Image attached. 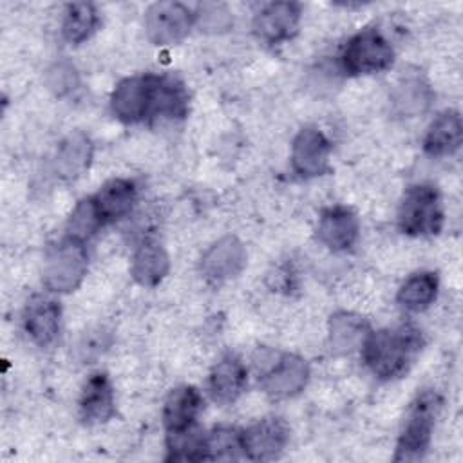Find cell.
<instances>
[{
  "instance_id": "7",
  "label": "cell",
  "mask_w": 463,
  "mask_h": 463,
  "mask_svg": "<svg viewBox=\"0 0 463 463\" xmlns=\"http://www.w3.org/2000/svg\"><path fill=\"white\" fill-rule=\"evenodd\" d=\"M309 380V367L297 354H275L262 371V389L269 398L284 400L297 396Z\"/></svg>"
},
{
  "instance_id": "19",
  "label": "cell",
  "mask_w": 463,
  "mask_h": 463,
  "mask_svg": "<svg viewBox=\"0 0 463 463\" xmlns=\"http://www.w3.org/2000/svg\"><path fill=\"white\" fill-rule=\"evenodd\" d=\"M170 269V259L165 248L154 241L145 239L132 257V277L141 286H157Z\"/></svg>"
},
{
  "instance_id": "21",
  "label": "cell",
  "mask_w": 463,
  "mask_h": 463,
  "mask_svg": "<svg viewBox=\"0 0 463 463\" xmlns=\"http://www.w3.org/2000/svg\"><path fill=\"white\" fill-rule=\"evenodd\" d=\"M246 385V367L233 356H222L210 373V392L219 403H232Z\"/></svg>"
},
{
  "instance_id": "28",
  "label": "cell",
  "mask_w": 463,
  "mask_h": 463,
  "mask_svg": "<svg viewBox=\"0 0 463 463\" xmlns=\"http://www.w3.org/2000/svg\"><path fill=\"white\" fill-rule=\"evenodd\" d=\"M103 224L105 222L98 212L94 199L87 197V199H81L72 210L67 222V235L85 242V239L92 237Z\"/></svg>"
},
{
  "instance_id": "3",
  "label": "cell",
  "mask_w": 463,
  "mask_h": 463,
  "mask_svg": "<svg viewBox=\"0 0 463 463\" xmlns=\"http://www.w3.org/2000/svg\"><path fill=\"white\" fill-rule=\"evenodd\" d=\"M87 273V250L81 241L65 237L52 244L43 259V282L51 291H74Z\"/></svg>"
},
{
  "instance_id": "18",
  "label": "cell",
  "mask_w": 463,
  "mask_h": 463,
  "mask_svg": "<svg viewBox=\"0 0 463 463\" xmlns=\"http://www.w3.org/2000/svg\"><path fill=\"white\" fill-rule=\"evenodd\" d=\"M461 139L463 127L459 114L456 110H445L430 123L423 139V148L434 157L450 156L461 146Z\"/></svg>"
},
{
  "instance_id": "17",
  "label": "cell",
  "mask_w": 463,
  "mask_h": 463,
  "mask_svg": "<svg viewBox=\"0 0 463 463\" xmlns=\"http://www.w3.org/2000/svg\"><path fill=\"white\" fill-rule=\"evenodd\" d=\"M203 409V398L195 387L183 385L174 389L163 407V423L166 432H181L195 425Z\"/></svg>"
},
{
  "instance_id": "2",
  "label": "cell",
  "mask_w": 463,
  "mask_h": 463,
  "mask_svg": "<svg viewBox=\"0 0 463 463\" xmlns=\"http://www.w3.org/2000/svg\"><path fill=\"white\" fill-rule=\"evenodd\" d=\"M441 400L434 391H423L411 403L402 427L398 445H396V461H416L423 458L430 443L432 429L436 416L439 412Z\"/></svg>"
},
{
  "instance_id": "10",
  "label": "cell",
  "mask_w": 463,
  "mask_h": 463,
  "mask_svg": "<svg viewBox=\"0 0 463 463\" xmlns=\"http://www.w3.org/2000/svg\"><path fill=\"white\" fill-rule=\"evenodd\" d=\"M289 438L288 425L280 418H264L241 432L242 454L253 461L277 458Z\"/></svg>"
},
{
  "instance_id": "13",
  "label": "cell",
  "mask_w": 463,
  "mask_h": 463,
  "mask_svg": "<svg viewBox=\"0 0 463 463\" xmlns=\"http://www.w3.org/2000/svg\"><path fill=\"white\" fill-rule=\"evenodd\" d=\"M358 232V217L351 208L345 206H333L324 210L317 226L318 241L333 251L349 250L356 242Z\"/></svg>"
},
{
  "instance_id": "29",
  "label": "cell",
  "mask_w": 463,
  "mask_h": 463,
  "mask_svg": "<svg viewBox=\"0 0 463 463\" xmlns=\"http://www.w3.org/2000/svg\"><path fill=\"white\" fill-rule=\"evenodd\" d=\"M206 459H235L242 454L241 432L228 427H219L204 436Z\"/></svg>"
},
{
  "instance_id": "24",
  "label": "cell",
  "mask_w": 463,
  "mask_h": 463,
  "mask_svg": "<svg viewBox=\"0 0 463 463\" xmlns=\"http://www.w3.org/2000/svg\"><path fill=\"white\" fill-rule=\"evenodd\" d=\"M438 295V275L432 271H420L411 275L398 289V302L409 311H423Z\"/></svg>"
},
{
  "instance_id": "20",
  "label": "cell",
  "mask_w": 463,
  "mask_h": 463,
  "mask_svg": "<svg viewBox=\"0 0 463 463\" xmlns=\"http://www.w3.org/2000/svg\"><path fill=\"white\" fill-rule=\"evenodd\" d=\"M369 333L371 327L360 315L340 311L329 318V344L336 354H349L360 349Z\"/></svg>"
},
{
  "instance_id": "15",
  "label": "cell",
  "mask_w": 463,
  "mask_h": 463,
  "mask_svg": "<svg viewBox=\"0 0 463 463\" xmlns=\"http://www.w3.org/2000/svg\"><path fill=\"white\" fill-rule=\"evenodd\" d=\"M114 414V391L105 373L92 374L80 396V416L87 425H98Z\"/></svg>"
},
{
  "instance_id": "4",
  "label": "cell",
  "mask_w": 463,
  "mask_h": 463,
  "mask_svg": "<svg viewBox=\"0 0 463 463\" xmlns=\"http://www.w3.org/2000/svg\"><path fill=\"white\" fill-rule=\"evenodd\" d=\"M443 212L439 194L430 184H412L398 208V226L407 235H432L441 230Z\"/></svg>"
},
{
  "instance_id": "26",
  "label": "cell",
  "mask_w": 463,
  "mask_h": 463,
  "mask_svg": "<svg viewBox=\"0 0 463 463\" xmlns=\"http://www.w3.org/2000/svg\"><path fill=\"white\" fill-rule=\"evenodd\" d=\"M392 101L402 116H416L418 112H423L429 107L430 89L416 74L403 76L396 85Z\"/></svg>"
},
{
  "instance_id": "11",
  "label": "cell",
  "mask_w": 463,
  "mask_h": 463,
  "mask_svg": "<svg viewBox=\"0 0 463 463\" xmlns=\"http://www.w3.org/2000/svg\"><path fill=\"white\" fill-rule=\"evenodd\" d=\"M244 266L246 250L242 242L233 235H226L215 241L201 259V273L213 284H221L237 277Z\"/></svg>"
},
{
  "instance_id": "1",
  "label": "cell",
  "mask_w": 463,
  "mask_h": 463,
  "mask_svg": "<svg viewBox=\"0 0 463 463\" xmlns=\"http://www.w3.org/2000/svg\"><path fill=\"white\" fill-rule=\"evenodd\" d=\"M421 349V335L412 326L371 331L362 345L367 367L382 380L402 376Z\"/></svg>"
},
{
  "instance_id": "16",
  "label": "cell",
  "mask_w": 463,
  "mask_h": 463,
  "mask_svg": "<svg viewBox=\"0 0 463 463\" xmlns=\"http://www.w3.org/2000/svg\"><path fill=\"white\" fill-rule=\"evenodd\" d=\"M92 141L81 134L67 136L60 145L52 159L54 174L63 181H72L80 177L92 161Z\"/></svg>"
},
{
  "instance_id": "27",
  "label": "cell",
  "mask_w": 463,
  "mask_h": 463,
  "mask_svg": "<svg viewBox=\"0 0 463 463\" xmlns=\"http://www.w3.org/2000/svg\"><path fill=\"white\" fill-rule=\"evenodd\" d=\"M168 456L166 459L174 461H199L206 459L204 454V432L197 430L195 425L181 430V432H168L166 438Z\"/></svg>"
},
{
  "instance_id": "9",
  "label": "cell",
  "mask_w": 463,
  "mask_h": 463,
  "mask_svg": "<svg viewBox=\"0 0 463 463\" xmlns=\"http://www.w3.org/2000/svg\"><path fill=\"white\" fill-rule=\"evenodd\" d=\"M331 143L318 128H302L291 145V166L300 177H318L329 170Z\"/></svg>"
},
{
  "instance_id": "14",
  "label": "cell",
  "mask_w": 463,
  "mask_h": 463,
  "mask_svg": "<svg viewBox=\"0 0 463 463\" xmlns=\"http://www.w3.org/2000/svg\"><path fill=\"white\" fill-rule=\"evenodd\" d=\"M60 304L54 298L36 295L33 297L24 313V326L31 340L38 345H49L54 342L60 331Z\"/></svg>"
},
{
  "instance_id": "6",
  "label": "cell",
  "mask_w": 463,
  "mask_h": 463,
  "mask_svg": "<svg viewBox=\"0 0 463 463\" xmlns=\"http://www.w3.org/2000/svg\"><path fill=\"white\" fill-rule=\"evenodd\" d=\"M195 14L179 2H156L145 13V31L156 45H174L192 29Z\"/></svg>"
},
{
  "instance_id": "5",
  "label": "cell",
  "mask_w": 463,
  "mask_h": 463,
  "mask_svg": "<svg viewBox=\"0 0 463 463\" xmlns=\"http://www.w3.org/2000/svg\"><path fill=\"white\" fill-rule=\"evenodd\" d=\"M340 60L349 74H371L391 67L394 51L380 31L364 29L345 43Z\"/></svg>"
},
{
  "instance_id": "12",
  "label": "cell",
  "mask_w": 463,
  "mask_h": 463,
  "mask_svg": "<svg viewBox=\"0 0 463 463\" xmlns=\"http://www.w3.org/2000/svg\"><path fill=\"white\" fill-rule=\"evenodd\" d=\"M300 22V5L295 2L266 4L253 20L255 34L266 43H280L289 40Z\"/></svg>"
},
{
  "instance_id": "22",
  "label": "cell",
  "mask_w": 463,
  "mask_h": 463,
  "mask_svg": "<svg viewBox=\"0 0 463 463\" xmlns=\"http://www.w3.org/2000/svg\"><path fill=\"white\" fill-rule=\"evenodd\" d=\"M103 222H114L125 217L136 201V184L128 179L107 181L96 195H92Z\"/></svg>"
},
{
  "instance_id": "23",
  "label": "cell",
  "mask_w": 463,
  "mask_h": 463,
  "mask_svg": "<svg viewBox=\"0 0 463 463\" xmlns=\"http://www.w3.org/2000/svg\"><path fill=\"white\" fill-rule=\"evenodd\" d=\"M188 109V94L183 83L172 76H156L152 112L166 118H183Z\"/></svg>"
},
{
  "instance_id": "31",
  "label": "cell",
  "mask_w": 463,
  "mask_h": 463,
  "mask_svg": "<svg viewBox=\"0 0 463 463\" xmlns=\"http://www.w3.org/2000/svg\"><path fill=\"white\" fill-rule=\"evenodd\" d=\"M51 76L54 78L51 81V87L58 90V94L65 92V90H71L74 89L76 85V72L74 69L69 65V63H58L52 71H51Z\"/></svg>"
},
{
  "instance_id": "8",
  "label": "cell",
  "mask_w": 463,
  "mask_h": 463,
  "mask_svg": "<svg viewBox=\"0 0 463 463\" xmlns=\"http://www.w3.org/2000/svg\"><path fill=\"white\" fill-rule=\"evenodd\" d=\"M156 76H132L118 83L110 98L112 114L123 123H137L152 112Z\"/></svg>"
},
{
  "instance_id": "25",
  "label": "cell",
  "mask_w": 463,
  "mask_h": 463,
  "mask_svg": "<svg viewBox=\"0 0 463 463\" xmlns=\"http://www.w3.org/2000/svg\"><path fill=\"white\" fill-rule=\"evenodd\" d=\"M98 11L92 4L87 2H76L69 4L65 9L63 24H61V34L69 43H81L85 42L94 29L98 27Z\"/></svg>"
},
{
  "instance_id": "30",
  "label": "cell",
  "mask_w": 463,
  "mask_h": 463,
  "mask_svg": "<svg viewBox=\"0 0 463 463\" xmlns=\"http://www.w3.org/2000/svg\"><path fill=\"white\" fill-rule=\"evenodd\" d=\"M195 22L206 33H221L232 25V16L224 5L204 4L195 14Z\"/></svg>"
}]
</instances>
